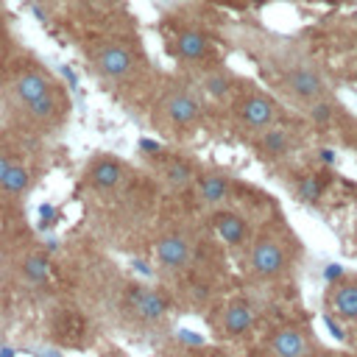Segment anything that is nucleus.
Segmentation results:
<instances>
[{"label": "nucleus", "instance_id": "f257e3e1", "mask_svg": "<svg viewBox=\"0 0 357 357\" xmlns=\"http://www.w3.org/2000/svg\"><path fill=\"white\" fill-rule=\"evenodd\" d=\"M296 240L287 231V226H282V220L262 226L251 243L243 251V268L251 284H276L282 282L296 262Z\"/></svg>", "mask_w": 357, "mask_h": 357}, {"label": "nucleus", "instance_id": "f03ea898", "mask_svg": "<svg viewBox=\"0 0 357 357\" xmlns=\"http://www.w3.org/2000/svg\"><path fill=\"white\" fill-rule=\"evenodd\" d=\"M123 312L134 324H139L145 329H156L165 321H170L173 301L159 287H151V284H142V282H131L123 290Z\"/></svg>", "mask_w": 357, "mask_h": 357}, {"label": "nucleus", "instance_id": "7ed1b4c3", "mask_svg": "<svg viewBox=\"0 0 357 357\" xmlns=\"http://www.w3.org/2000/svg\"><path fill=\"white\" fill-rule=\"evenodd\" d=\"M153 262L167 276H187L198 257V243L184 229H165L151 245Z\"/></svg>", "mask_w": 357, "mask_h": 357}, {"label": "nucleus", "instance_id": "20e7f679", "mask_svg": "<svg viewBox=\"0 0 357 357\" xmlns=\"http://www.w3.org/2000/svg\"><path fill=\"white\" fill-rule=\"evenodd\" d=\"M156 112L162 117V126L170 128L173 134H192L201 126V117H204L201 98L190 86H173V89H167L162 95Z\"/></svg>", "mask_w": 357, "mask_h": 357}, {"label": "nucleus", "instance_id": "39448f33", "mask_svg": "<svg viewBox=\"0 0 357 357\" xmlns=\"http://www.w3.org/2000/svg\"><path fill=\"white\" fill-rule=\"evenodd\" d=\"M268 357H312L318 354L315 332L307 321H284L276 324L262 340Z\"/></svg>", "mask_w": 357, "mask_h": 357}, {"label": "nucleus", "instance_id": "423d86ee", "mask_svg": "<svg viewBox=\"0 0 357 357\" xmlns=\"http://www.w3.org/2000/svg\"><path fill=\"white\" fill-rule=\"evenodd\" d=\"M257 318H259L257 301L248 298V296H234V298H229V301L218 310L215 332H218L220 340L237 343V340H245V337L254 332Z\"/></svg>", "mask_w": 357, "mask_h": 357}, {"label": "nucleus", "instance_id": "0eeeda50", "mask_svg": "<svg viewBox=\"0 0 357 357\" xmlns=\"http://www.w3.org/2000/svg\"><path fill=\"white\" fill-rule=\"evenodd\" d=\"M231 114L245 131L257 134V131H262L279 120V106L265 92H245V95H234Z\"/></svg>", "mask_w": 357, "mask_h": 357}, {"label": "nucleus", "instance_id": "6e6552de", "mask_svg": "<svg viewBox=\"0 0 357 357\" xmlns=\"http://www.w3.org/2000/svg\"><path fill=\"white\" fill-rule=\"evenodd\" d=\"M137 56L128 45L123 42H106L98 53H95V70L100 78H106L109 84H128L137 73Z\"/></svg>", "mask_w": 357, "mask_h": 357}, {"label": "nucleus", "instance_id": "1a4fd4ad", "mask_svg": "<svg viewBox=\"0 0 357 357\" xmlns=\"http://www.w3.org/2000/svg\"><path fill=\"white\" fill-rule=\"evenodd\" d=\"M128 178V167L112 153H95L84 170V184L98 195L117 192Z\"/></svg>", "mask_w": 357, "mask_h": 357}, {"label": "nucleus", "instance_id": "9d476101", "mask_svg": "<svg viewBox=\"0 0 357 357\" xmlns=\"http://www.w3.org/2000/svg\"><path fill=\"white\" fill-rule=\"evenodd\" d=\"M282 86H284V92L290 98H296L298 103H307V106L329 95L326 78L315 67H310V64H293V67H287L284 75H282Z\"/></svg>", "mask_w": 357, "mask_h": 357}, {"label": "nucleus", "instance_id": "9b49d317", "mask_svg": "<svg viewBox=\"0 0 357 357\" xmlns=\"http://www.w3.org/2000/svg\"><path fill=\"white\" fill-rule=\"evenodd\" d=\"M195 201L206 209H220L231 201L234 195V178L223 170H201L195 184H192Z\"/></svg>", "mask_w": 357, "mask_h": 357}, {"label": "nucleus", "instance_id": "f8f14e48", "mask_svg": "<svg viewBox=\"0 0 357 357\" xmlns=\"http://www.w3.org/2000/svg\"><path fill=\"white\" fill-rule=\"evenodd\" d=\"M20 109H22V114H25L33 126L50 128V126H56V123L67 114L70 103H67V98H64V89H61L59 84H53L45 95H39L36 100H31V103H25V106H20Z\"/></svg>", "mask_w": 357, "mask_h": 357}, {"label": "nucleus", "instance_id": "ddd939ff", "mask_svg": "<svg viewBox=\"0 0 357 357\" xmlns=\"http://www.w3.org/2000/svg\"><path fill=\"white\" fill-rule=\"evenodd\" d=\"M212 226L218 231V237L229 245V248H243L251 243V226H248V218L231 206H220V209H212Z\"/></svg>", "mask_w": 357, "mask_h": 357}, {"label": "nucleus", "instance_id": "4468645a", "mask_svg": "<svg viewBox=\"0 0 357 357\" xmlns=\"http://www.w3.org/2000/svg\"><path fill=\"white\" fill-rule=\"evenodd\" d=\"M326 307L335 321L354 326L357 324V276L337 279L326 293Z\"/></svg>", "mask_w": 357, "mask_h": 357}, {"label": "nucleus", "instance_id": "2eb2a0df", "mask_svg": "<svg viewBox=\"0 0 357 357\" xmlns=\"http://www.w3.org/2000/svg\"><path fill=\"white\" fill-rule=\"evenodd\" d=\"M198 173H201V170H198L190 159H184V156H178V153H167V159H162V165H159V181H162L170 192L192 190Z\"/></svg>", "mask_w": 357, "mask_h": 357}, {"label": "nucleus", "instance_id": "dca6fc26", "mask_svg": "<svg viewBox=\"0 0 357 357\" xmlns=\"http://www.w3.org/2000/svg\"><path fill=\"white\" fill-rule=\"evenodd\" d=\"M50 86H53V78H50L42 67H36V64L22 67V70L14 75V81H11V92H14V98H17L20 106L36 100V98L45 95Z\"/></svg>", "mask_w": 357, "mask_h": 357}, {"label": "nucleus", "instance_id": "f3484780", "mask_svg": "<svg viewBox=\"0 0 357 357\" xmlns=\"http://www.w3.org/2000/svg\"><path fill=\"white\" fill-rule=\"evenodd\" d=\"M293 148H296V139H293V134L287 131V128H282V126H268V128H262V131H257V139H254V151L262 156V159H287L290 153H293Z\"/></svg>", "mask_w": 357, "mask_h": 357}, {"label": "nucleus", "instance_id": "a211bd4d", "mask_svg": "<svg viewBox=\"0 0 357 357\" xmlns=\"http://www.w3.org/2000/svg\"><path fill=\"white\" fill-rule=\"evenodd\" d=\"M173 50L178 59L184 61H204L209 56V39L198 31V28H181L176 33V42H173Z\"/></svg>", "mask_w": 357, "mask_h": 357}, {"label": "nucleus", "instance_id": "6ab92c4d", "mask_svg": "<svg viewBox=\"0 0 357 357\" xmlns=\"http://www.w3.org/2000/svg\"><path fill=\"white\" fill-rule=\"evenodd\" d=\"M201 92L215 100V103H226V100H234L237 89H234V78L220 70V67H209L204 75H201Z\"/></svg>", "mask_w": 357, "mask_h": 357}, {"label": "nucleus", "instance_id": "aec40b11", "mask_svg": "<svg viewBox=\"0 0 357 357\" xmlns=\"http://www.w3.org/2000/svg\"><path fill=\"white\" fill-rule=\"evenodd\" d=\"M31 187H33V173L17 159V162L11 165V170L6 173V178L0 181V192L8 195V198H22Z\"/></svg>", "mask_w": 357, "mask_h": 357}, {"label": "nucleus", "instance_id": "412c9836", "mask_svg": "<svg viewBox=\"0 0 357 357\" xmlns=\"http://www.w3.org/2000/svg\"><path fill=\"white\" fill-rule=\"evenodd\" d=\"M298 198L301 201H307V204H312V201H318V195H321V184H318V178L315 176H304L301 181H298Z\"/></svg>", "mask_w": 357, "mask_h": 357}, {"label": "nucleus", "instance_id": "4be33fe9", "mask_svg": "<svg viewBox=\"0 0 357 357\" xmlns=\"http://www.w3.org/2000/svg\"><path fill=\"white\" fill-rule=\"evenodd\" d=\"M332 114H335V106H332L326 98H321V100L310 103V117H312L315 123H329V120H332Z\"/></svg>", "mask_w": 357, "mask_h": 357}, {"label": "nucleus", "instance_id": "5701e85b", "mask_svg": "<svg viewBox=\"0 0 357 357\" xmlns=\"http://www.w3.org/2000/svg\"><path fill=\"white\" fill-rule=\"evenodd\" d=\"M17 162V156L8 151V148H0V181L6 178V173L11 170V165Z\"/></svg>", "mask_w": 357, "mask_h": 357}, {"label": "nucleus", "instance_id": "b1692460", "mask_svg": "<svg viewBox=\"0 0 357 357\" xmlns=\"http://www.w3.org/2000/svg\"><path fill=\"white\" fill-rule=\"evenodd\" d=\"M351 337H354V346H357V324L351 326Z\"/></svg>", "mask_w": 357, "mask_h": 357}, {"label": "nucleus", "instance_id": "393cba45", "mask_svg": "<svg viewBox=\"0 0 357 357\" xmlns=\"http://www.w3.org/2000/svg\"><path fill=\"white\" fill-rule=\"evenodd\" d=\"M312 357H318V354H312Z\"/></svg>", "mask_w": 357, "mask_h": 357}]
</instances>
